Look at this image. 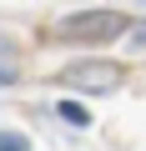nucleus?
<instances>
[{"mask_svg": "<svg viewBox=\"0 0 146 151\" xmlns=\"http://www.w3.org/2000/svg\"><path fill=\"white\" fill-rule=\"evenodd\" d=\"M55 81L76 86V91H111V86H121V65L116 60H76V65H60Z\"/></svg>", "mask_w": 146, "mask_h": 151, "instance_id": "obj_2", "label": "nucleus"}, {"mask_svg": "<svg viewBox=\"0 0 146 151\" xmlns=\"http://www.w3.org/2000/svg\"><path fill=\"white\" fill-rule=\"evenodd\" d=\"M126 35H131V40H136V45H146V20H136V25H131V30H126Z\"/></svg>", "mask_w": 146, "mask_h": 151, "instance_id": "obj_6", "label": "nucleus"}, {"mask_svg": "<svg viewBox=\"0 0 146 151\" xmlns=\"http://www.w3.org/2000/svg\"><path fill=\"white\" fill-rule=\"evenodd\" d=\"M0 151H30V141L15 136V131H0Z\"/></svg>", "mask_w": 146, "mask_h": 151, "instance_id": "obj_4", "label": "nucleus"}, {"mask_svg": "<svg viewBox=\"0 0 146 151\" xmlns=\"http://www.w3.org/2000/svg\"><path fill=\"white\" fill-rule=\"evenodd\" d=\"M126 30H131V20L121 10H81V15H65L55 25L60 40H86V45H106V40H116Z\"/></svg>", "mask_w": 146, "mask_h": 151, "instance_id": "obj_1", "label": "nucleus"}, {"mask_svg": "<svg viewBox=\"0 0 146 151\" xmlns=\"http://www.w3.org/2000/svg\"><path fill=\"white\" fill-rule=\"evenodd\" d=\"M15 76H20V70H15V60H0V86H10Z\"/></svg>", "mask_w": 146, "mask_h": 151, "instance_id": "obj_5", "label": "nucleus"}, {"mask_svg": "<svg viewBox=\"0 0 146 151\" xmlns=\"http://www.w3.org/2000/svg\"><path fill=\"white\" fill-rule=\"evenodd\" d=\"M55 111H60V121H70V126H91V111H86L81 101H60Z\"/></svg>", "mask_w": 146, "mask_h": 151, "instance_id": "obj_3", "label": "nucleus"}]
</instances>
